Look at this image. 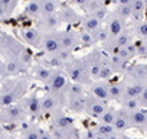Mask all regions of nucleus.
<instances>
[{
	"instance_id": "nucleus-1",
	"label": "nucleus",
	"mask_w": 147,
	"mask_h": 139,
	"mask_svg": "<svg viewBox=\"0 0 147 139\" xmlns=\"http://www.w3.org/2000/svg\"><path fill=\"white\" fill-rule=\"evenodd\" d=\"M63 71L66 73V76L69 77V80L72 83H78V84H81L84 87H90L91 83L94 81L82 57L72 58L69 62H66Z\"/></svg>"
},
{
	"instance_id": "nucleus-2",
	"label": "nucleus",
	"mask_w": 147,
	"mask_h": 139,
	"mask_svg": "<svg viewBox=\"0 0 147 139\" xmlns=\"http://www.w3.org/2000/svg\"><path fill=\"white\" fill-rule=\"evenodd\" d=\"M51 132L55 139H81L80 130L65 113L51 119Z\"/></svg>"
},
{
	"instance_id": "nucleus-3",
	"label": "nucleus",
	"mask_w": 147,
	"mask_h": 139,
	"mask_svg": "<svg viewBox=\"0 0 147 139\" xmlns=\"http://www.w3.org/2000/svg\"><path fill=\"white\" fill-rule=\"evenodd\" d=\"M71 80L66 76V73L61 68H55L53 74L51 77V81L48 83L49 91L58 97V100L62 103L63 107H66V97H68V89H69Z\"/></svg>"
},
{
	"instance_id": "nucleus-4",
	"label": "nucleus",
	"mask_w": 147,
	"mask_h": 139,
	"mask_svg": "<svg viewBox=\"0 0 147 139\" xmlns=\"http://www.w3.org/2000/svg\"><path fill=\"white\" fill-rule=\"evenodd\" d=\"M0 52H2L3 55H6L7 59L19 58L26 64L30 62V55L28 54L25 46L7 33H3L2 36H0Z\"/></svg>"
},
{
	"instance_id": "nucleus-5",
	"label": "nucleus",
	"mask_w": 147,
	"mask_h": 139,
	"mask_svg": "<svg viewBox=\"0 0 147 139\" xmlns=\"http://www.w3.org/2000/svg\"><path fill=\"white\" fill-rule=\"evenodd\" d=\"M85 97H87L85 87L71 81L66 97V109L75 114H82L85 112Z\"/></svg>"
},
{
	"instance_id": "nucleus-6",
	"label": "nucleus",
	"mask_w": 147,
	"mask_h": 139,
	"mask_svg": "<svg viewBox=\"0 0 147 139\" xmlns=\"http://www.w3.org/2000/svg\"><path fill=\"white\" fill-rule=\"evenodd\" d=\"M104 51L102 48H92L87 55H84V61L90 70V74L92 77V80H98L100 78V70H101V64H102V59H104Z\"/></svg>"
},
{
	"instance_id": "nucleus-7",
	"label": "nucleus",
	"mask_w": 147,
	"mask_h": 139,
	"mask_svg": "<svg viewBox=\"0 0 147 139\" xmlns=\"http://www.w3.org/2000/svg\"><path fill=\"white\" fill-rule=\"evenodd\" d=\"M108 102H104L95 96H92L91 93L87 91V97H85V114H88L90 117H98L101 116L107 109H108Z\"/></svg>"
},
{
	"instance_id": "nucleus-8",
	"label": "nucleus",
	"mask_w": 147,
	"mask_h": 139,
	"mask_svg": "<svg viewBox=\"0 0 147 139\" xmlns=\"http://www.w3.org/2000/svg\"><path fill=\"white\" fill-rule=\"evenodd\" d=\"M40 100H42V112H43V114L51 116V119L63 113V112H62V109H63L62 103H61V102L58 100V97H56L55 94H52L51 91H48L46 94H43V97H42Z\"/></svg>"
},
{
	"instance_id": "nucleus-9",
	"label": "nucleus",
	"mask_w": 147,
	"mask_h": 139,
	"mask_svg": "<svg viewBox=\"0 0 147 139\" xmlns=\"http://www.w3.org/2000/svg\"><path fill=\"white\" fill-rule=\"evenodd\" d=\"M40 48L45 54L51 55L61 49V31L52 32H42V44Z\"/></svg>"
},
{
	"instance_id": "nucleus-10",
	"label": "nucleus",
	"mask_w": 147,
	"mask_h": 139,
	"mask_svg": "<svg viewBox=\"0 0 147 139\" xmlns=\"http://www.w3.org/2000/svg\"><path fill=\"white\" fill-rule=\"evenodd\" d=\"M81 46V36L80 32L75 29L61 31V48L74 51Z\"/></svg>"
},
{
	"instance_id": "nucleus-11",
	"label": "nucleus",
	"mask_w": 147,
	"mask_h": 139,
	"mask_svg": "<svg viewBox=\"0 0 147 139\" xmlns=\"http://www.w3.org/2000/svg\"><path fill=\"white\" fill-rule=\"evenodd\" d=\"M125 81H141L147 83V64H134L128 67L124 73Z\"/></svg>"
},
{
	"instance_id": "nucleus-12",
	"label": "nucleus",
	"mask_w": 147,
	"mask_h": 139,
	"mask_svg": "<svg viewBox=\"0 0 147 139\" xmlns=\"http://www.w3.org/2000/svg\"><path fill=\"white\" fill-rule=\"evenodd\" d=\"M105 23H107L105 26H107V31H108L110 36H118L120 33L127 31V20L121 19L114 12L108 15V18L105 19Z\"/></svg>"
},
{
	"instance_id": "nucleus-13",
	"label": "nucleus",
	"mask_w": 147,
	"mask_h": 139,
	"mask_svg": "<svg viewBox=\"0 0 147 139\" xmlns=\"http://www.w3.org/2000/svg\"><path fill=\"white\" fill-rule=\"evenodd\" d=\"M23 107L18 103H13L10 106H6L3 112H0V119L6 123H15L23 119Z\"/></svg>"
},
{
	"instance_id": "nucleus-14",
	"label": "nucleus",
	"mask_w": 147,
	"mask_h": 139,
	"mask_svg": "<svg viewBox=\"0 0 147 139\" xmlns=\"http://www.w3.org/2000/svg\"><path fill=\"white\" fill-rule=\"evenodd\" d=\"M39 22V29L42 32H52V31H58L59 26L62 25V20L59 18V13H53V15H43L40 16Z\"/></svg>"
},
{
	"instance_id": "nucleus-15",
	"label": "nucleus",
	"mask_w": 147,
	"mask_h": 139,
	"mask_svg": "<svg viewBox=\"0 0 147 139\" xmlns=\"http://www.w3.org/2000/svg\"><path fill=\"white\" fill-rule=\"evenodd\" d=\"M20 36L25 41V44L35 46V48H40L42 44V31L39 28H25L20 31Z\"/></svg>"
},
{
	"instance_id": "nucleus-16",
	"label": "nucleus",
	"mask_w": 147,
	"mask_h": 139,
	"mask_svg": "<svg viewBox=\"0 0 147 139\" xmlns=\"http://www.w3.org/2000/svg\"><path fill=\"white\" fill-rule=\"evenodd\" d=\"M124 84H125L124 86V94H123V99L121 100L138 99L140 94L143 93V90L147 86V83H141V81H125V80H124Z\"/></svg>"
},
{
	"instance_id": "nucleus-17",
	"label": "nucleus",
	"mask_w": 147,
	"mask_h": 139,
	"mask_svg": "<svg viewBox=\"0 0 147 139\" xmlns=\"http://www.w3.org/2000/svg\"><path fill=\"white\" fill-rule=\"evenodd\" d=\"M127 116H128L130 127H138V129L144 130V127L147 125V109L140 107L137 110L127 112Z\"/></svg>"
},
{
	"instance_id": "nucleus-18",
	"label": "nucleus",
	"mask_w": 147,
	"mask_h": 139,
	"mask_svg": "<svg viewBox=\"0 0 147 139\" xmlns=\"http://www.w3.org/2000/svg\"><path fill=\"white\" fill-rule=\"evenodd\" d=\"M58 13H59V18H61L62 23H65V25H78V23H81V19H82V16L71 6L59 7Z\"/></svg>"
},
{
	"instance_id": "nucleus-19",
	"label": "nucleus",
	"mask_w": 147,
	"mask_h": 139,
	"mask_svg": "<svg viewBox=\"0 0 147 139\" xmlns=\"http://www.w3.org/2000/svg\"><path fill=\"white\" fill-rule=\"evenodd\" d=\"M88 93H91L92 96L104 100V102H110V94H108V81H102V80H94L91 83V86L88 87Z\"/></svg>"
},
{
	"instance_id": "nucleus-20",
	"label": "nucleus",
	"mask_w": 147,
	"mask_h": 139,
	"mask_svg": "<svg viewBox=\"0 0 147 139\" xmlns=\"http://www.w3.org/2000/svg\"><path fill=\"white\" fill-rule=\"evenodd\" d=\"M81 28L82 31H87V32H91L94 33L95 31H98L101 26H102V22L100 19H97L95 16H92L91 13H85L81 19Z\"/></svg>"
},
{
	"instance_id": "nucleus-21",
	"label": "nucleus",
	"mask_w": 147,
	"mask_h": 139,
	"mask_svg": "<svg viewBox=\"0 0 147 139\" xmlns=\"http://www.w3.org/2000/svg\"><path fill=\"white\" fill-rule=\"evenodd\" d=\"M5 65H6V73H7V76H16V74L25 71L26 67H28V64L23 62V61L19 59V58H10V59L6 61Z\"/></svg>"
},
{
	"instance_id": "nucleus-22",
	"label": "nucleus",
	"mask_w": 147,
	"mask_h": 139,
	"mask_svg": "<svg viewBox=\"0 0 147 139\" xmlns=\"http://www.w3.org/2000/svg\"><path fill=\"white\" fill-rule=\"evenodd\" d=\"M87 13H91L92 16H95L97 19H100L101 22H104L107 18H108V7L105 6L104 2H100V3H95V5H90L85 10Z\"/></svg>"
},
{
	"instance_id": "nucleus-23",
	"label": "nucleus",
	"mask_w": 147,
	"mask_h": 139,
	"mask_svg": "<svg viewBox=\"0 0 147 139\" xmlns=\"http://www.w3.org/2000/svg\"><path fill=\"white\" fill-rule=\"evenodd\" d=\"M124 80H120L117 83H108V94H110V102H121L123 94H124Z\"/></svg>"
},
{
	"instance_id": "nucleus-24",
	"label": "nucleus",
	"mask_w": 147,
	"mask_h": 139,
	"mask_svg": "<svg viewBox=\"0 0 147 139\" xmlns=\"http://www.w3.org/2000/svg\"><path fill=\"white\" fill-rule=\"evenodd\" d=\"M53 70H55V68H51V67H48V65H35V68H33V76H35L39 81H42L43 84L48 86V83L51 81V77H52V74H53Z\"/></svg>"
},
{
	"instance_id": "nucleus-25",
	"label": "nucleus",
	"mask_w": 147,
	"mask_h": 139,
	"mask_svg": "<svg viewBox=\"0 0 147 139\" xmlns=\"http://www.w3.org/2000/svg\"><path fill=\"white\" fill-rule=\"evenodd\" d=\"M26 110L33 114V116H40L43 114L42 112V100L36 96V94H32L26 99Z\"/></svg>"
},
{
	"instance_id": "nucleus-26",
	"label": "nucleus",
	"mask_w": 147,
	"mask_h": 139,
	"mask_svg": "<svg viewBox=\"0 0 147 139\" xmlns=\"http://www.w3.org/2000/svg\"><path fill=\"white\" fill-rule=\"evenodd\" d=\"M113 126L118 132H125V130L131 129L130 127V123H128V116H127V112L125 110H123V109L117 110V116H115V120H114Z\"/></svg>"
},
{
	"instance_id": "nucleus-27",
	"label": "nucleus",
	"mask_w": 147,
	"mask_h": 139,
	"mask_svg": "<svg viewBox=\"0 0 147 139\" xmlns=\"http://www.w3.org/2000/svg\"><path fill=\"white\" fill-rule=\"evenodd\" d=\"M113 70H114V73L115 74H121V73H125V70L128 68V61H125L124 58H121L118 54L115 55H107Z\"/></svg>"
},
{
	"instance_id": "nucleus-28",
	"label": "nucleus",
	"mask_w": 147,
	"mask_h": 139,
	"mask_svg": "<svg viewBox=\"0 0 147 139\" xmlns=\"http://www.w3.org/2000/svg\"><path fill=\"white\" fill-rule=\"evenodd\" d=\"M25 13H26L28 18L35 19V20H39L40 16H42V9H40L39 0H29V3L25 7Z\"/></svg>"
},
{
	"instance_id": "nucleus-29",
	"label": "nucleus",
	"mask_w": 147,
	"mask_h": 139,
	"mask_svg": "<svg viewBox=\"0 0 147 139\" xmlns=\"http://www.w3.org/2000/svg\"><path fill=\"white\" fill-rule=\"evenodd\" d=\"M146 5L143 0H133L131 2V20H134L136 23L137 22H141L143 16H144V12H146Z\"/></svg>"
},
{
	"instance_id": "nucleus-30",
	"label": "nucleus",
	"mask_w": 147,
	"mask_h": 139,
	"mask_svg": "<svg viewBox=\"0 0 147 139\" xmlns=\"http://www.w3.org/2000/svg\"><path fill=\"white\" fill-rule=\"evenodd\" d=\"M114 76H115V73H114V70H113V67H111V64H110L108 58H107V57H104L102 64H101V70H100V78H98V80L110 81Z\"/></svg>"
},
{
	"instance_id": "nucleus-31",
	"label": "nucleus",
	"mask_w": 147,
	"mask_h": 139,
	"mask_svg": "<svg viewBox=\"0 0 147 139\" xmlns=\"http://www.w3.org/2000/svg\"><path fill=\"white\" fill-rule=\"evenodd\" d=\"M40 9H42V16L43 15H53L59 12V3L55 0H39Z\"/></svg>"
},
{
	"instance_id": "nucleus-32",
	"label": "nucleus",
	"mask_w": 147,
	"mask_h": 139,
	"mask_svg": "<svg viewBox=\"0 0 147 139\" xmlns=\"http://www.w3.org/2000/svg\"><path fill=\"white\" fill-rule=\"evenodd\" d=\"M42 133V129L35 126L33 123H25L23 125V138L25 139H39Z\"/></svg>"
},
{
	"instance_id": "nucleus-33",
	"label": "nucleus",
	"mask_w": 147,
	"mask_h": 139,
	"mask_svg": "<svg viewBox=\"0 0 147 139\" xmlns=\"http://www.w3.org/2000/svg\"><path fill=\"white\" fill-rule=\"evenodd\" d=\"M114 38H115V41H117V44H118L120 46H127V45L133 44V42H134V39H136V36H134L133 31H130V29L124 31L123 33H120L118 36H114Z\"/></svg>"
},
{
	"instance_id": "nucleus-34",
	"label": "nucleus",
	"mask_w": 147,
	"mask_h": 139,
	"mask_svg": "<svg viewBox=\"0 0 147 139\" xmlns=\"http://www.w3.org/2000/svg\"><path fill=\"white\" fill-rule=\"evenodd\" d=\"M115 116H117V110L113 109V107H108L101 116L97 117L98 123H104V125H113L114 120H115Z\"/></svg>"
},
{
	"instance_id": "nucleus-35",
	"label": "nucleus",
	"mask_w": 147,
	"mask_h": 139,
	"mask_svg": "<svg viewBox=\"0 0 147 139\" xmlns=\"http://www.w3.org/2000/svg\"><path fill=\"white\" fill-rule=\"evenodd\" d=\"M118 55H120L121 58H124L125 61H128V62H130L133 58H136V57H137V51H136L134 42L130 44V45H127V46H123V48L120 49Z\"/></svg>"
},
{
	"instance_id": "nucleus-36",
	"label": "nucleus",
	"mask_w": 147,
	"mask_h": 139,
	"mask_svg": "<svg viewBox=\"0 0 147 139\" xmlns=\"http://www.w3.org/2000/svg\"><path fill=\"white\" fill-rule=\"evenodd\" d=\"M131 31L137 39H147V20L137 22Z\"/></svg>"
},
{
	"instance_id": "nucleus-37",
	"label": "nucleus",
	"mask_w": 147,
	"mask_h": 139,
	"mask_svg": "<svg viewBox=\"0 0 147 139\" xmlns=\"http://www.w3.org/2000/svg\"><path fill=\"white\" fill-rule=\"evenodd\" d=\"M18 5V0H0V16L10 15Z\"/></svg>"
},
{
	"instance_id": "nucleus-38",
	"label": "nucleus",
	"mask_w": 147,
	"mask_h": 139,
	"mask_svg": "<svg viewBox=\"0 0 147 139\" xmlns=\"http://www.w3.org/2000/svg\"><path fill=\"white\" fill-rule=\"evenodd\" d=\"M80 36H81V46L84 48H91V46H95L97 42L94 39V35L91 32H87V31H82L80 32Z\"/></svg>"
},
{
	"instance_id": "nucleus-39",
	"label": "nucleus",
	"mask_w": 147,
	"mask_h": 139,
	"mask_svg": "<svg viewBox=\"0 0 147 139\" xmlns=\"http://www.w3.org/2000/svg\"><path fill=\"white\" fill-rule=\"evenodd\" d=\"M120 104H121V109L125 110V112H133V110H137V109L141 107L140 99H127V100H121Z\"/></svg>"
},
{
	"instance_id": "nucleus-40",
	"label": "nucleus",
	"mask_w": 147,
	"mask_h": 139,
	"mask_svg": "<svg viewBox=\"0 0 147 139\" xmlns=\"http://www.w3.org/2000/svg\"><path fill=\"white\" fill-rule=\"evenodd\" d=\"M114 13L117 16H120L121 19L128 20V19H131V13H133L131 12V5H118V6H115Z\"/></svg>"
},
{
	"instance_id": "nucleus-41",
	"label": "nucleus",
	"mask_w": 147,
	"mask_h": 139,
	"mask_svg": "<svg viewBox=\"0 0 147 139\" xmlns=\"http://www.w3.org/2000/svg\"><path fill=\"white\" fill-rule=\"evenodd\" d=\"M94 39H95V42L97 44H102V42H105L108 38H110V33H108V31H107V26H101L98 31H95L94 33Z\"/></svg>"
},
{
	"instance_id": "nucleus-42",
	"label": "nucleus",
	"mask_w": 147,
	"mask_h": 139,
	"mask_svg": "<svg viewBox=\"0 0 147 139\" xmlns=\"http://www.w3.org/2000/svg\"><path fill=\"white\" fill-rule=\"evenodd\" d=\"M94 129L97 130V133H98L101 138H105V136L111 135L113 132H115V129H114L113 125H104V123H98Z\"/></svg>"
},
{
	"instance_id": "nucleus-43",
	"label": "nucleus",
	"mask_w": 147,
	"mask_h": 139,
	"mask_svg": "<svg viewBox=\"0 0 147 139\" xmlns=\"http://www.w3.org/2000/svg\"><path fill=\"white\" fill-rule=\"evenodd\" d=\"M61 62H63L65 65H66V62H69L72 58H74V55H72V51H69V49H65V48H61L58 52H55L53 54Z\"/></svg>"
},
{
	"instance_id": "nucleus-44",
	"label": "nucleus",
	"mask_w": 147,
	"mask_h": 139,
	"mask_svg": "<svg viewBox=\"0 0 147 139\" xmlns=\"http://www.w3.org/2000/svg\"><path fill=\"white\" fill-rule=\"evenodd\" d=\"M134 45H136V51H137V57H143L147 58V46L144 44L143 39H134Z\"/></svg>"
},
{
	"instance_id": "nucleus-45",
	"label": "nucleus",
	"mask_w": 147,
	"mask_h": 139,
	"mask_svg": "<svg viewBox=\"0 0 147 139\" xmlns=\"http://www.w3.org/2000/svg\"><path fill=\"white\" fill-rule=\"evenodd\" d=\"M140 103H141V107H146L147 109V86H146V89L143 90V93L140 94Z\"/></svg>"
},
{
	"instance_id": "nucleus-46",
	"label": "nucleus",
	"mask_w": 147,
	"mask_h": 139,
	"mask_svg": "<svg viewBox=\"0 0 147 139\" xmlns=\"http://www.w3.org/2000/svg\"><path fill=\"white\" fill-rule=\"evenodd\" d=\"M69 2L81 9H87V6H88V0H69Z\"/></svg>"
},
{
	"instance_id": "nucleus-47",
	"label": "nucleus",
	"mask_w": 147,
	"mask_h": 139,
	"mask_svg": "<svg viewBox=\"0 0 147 139\" xmlns=\"http://www.w3.org/2000/svg\"><path fill=\"white\" fill-rule=\"evenodd\" d=\"M39 139H55V138H53V135H52L51 130H42Z\"/></svg>"
},
{
	"instance_id": "nucleus-48",
	"label": "nucleus",
	"mask_w": 147,
	"mask_h": 139,
	"mask_svg": "<svg viewBox=\"0 0 147 139\" xmlns=\"http://www.w3.org/2000/svg\"><path fill=\"white\" fill-rule=\"evenodd\" d=\"M131 2L133 0H113V3L115 6H118V5H131Z\"/></svg>"
},
{
	"instance_id": "nucleus-49",
	"label": "nucleus",
	"mask_w": 147,
	"mask_h": 139,
	"mask_svg": "<svg viewBox=\"0 0 147 139\" xmlns=\"http://www.w3.org/2000/svg\"><path fill=\"white\" fill-rule=\"evenodd\" d=\"M3 76H7V73H6V65L0 61V78H2Z\"/></svg>"
},
{
	"instance_id": "nucleus-50",
	"label": "nucleus",
	"mask_w": 147,
	"mask_h": 139,
	"mask_svg": "<svg viewBox=\"0 0 147 139\" xmlns=\"http://www.w3.org/2000/svg\"><path fill=\"white\" fill-rule=\"evenodd\" d=\"M98 2H102V0H88V6L90 5H94V3H98ZM87 6V7H88Z\"/></svg>"
},
{
	"instance_id": "nucleus-51",
	"label": "nucleus",
	"mask_w": 147,
	"mask_h": 139,
	"mask_svg": "<svg viewBox=\"0 0 147 139\" xmlns=\"http://www.w3.org/2000/svg\"><path fill=\"white\" fill-rule=\"evenodd\" d=\"M143 2H144V5H146V7H147V0H143Z\"/></svg>"
},
{
	"instance_id": "nucleus-52",
	"label": "nucleus",
	"mask_w": 147,
	"mask_h": 139,
	"mask_svg": "<svg viewBox=\"0 0 147 139\" xmlns=\"http://www.w3.org/2000/svg\"><path fill=\"white\" fill-rule=\"evenodd\" d=\"M144 41V44H146V46H147V39H143Z\"/></svg>"
},
{
	"instance_id": "nucleus-53",
	"label": "nucleus",
	"mask_w": 147,
	"mask_h": 139,
	"mask_svg": "<svg viewBox=\"0 0 147 139\" xmlns=\"http://www.w3.org/2000/svg\"><path fill=\"white\" fill-rule=\"evenodd\" d=\"M55 2H58V3H59V2H62V0H55Z\"/></svg>"
}]
</instances>
